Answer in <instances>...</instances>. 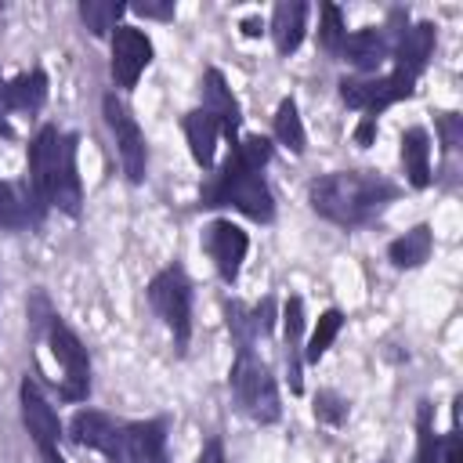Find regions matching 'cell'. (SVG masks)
<instances>
[{
  "mask_svg": "<svg viewBox=\"0 0 463 463\" xmlns=\"http://www.w3.org/2000/svg\"><path fill=\"white\" fill-rule=\"evenodd\" d=\"M148 61H152V40L137 25H119L112 33V61H109L116 87L130 90L137 76L148 69Z\"/></svg>",
  "mask_w": 463,
  "mask_h": 463,
  "instance_id": "obj_12",
  "label": "cell"
},
{
  "mask_svg": "<svg viewBox=\"0 0 463 463\" xmlns=\"http://www.w3.org/2000/svg\"><path fill=\"white\" fill-rule=\"evenodd\" d=\"M430 250H434L430 224H416L405 235H398V239L387 242V257H391L394 268H420V264H427Z\"/></svg>",
  "mask_w": 463,
  "mask_h": 463,
  "instance_id": "obj_23",
  "label": "cell"
},
{
  "mask_svg": "<svg viewBox=\"0 0 463 463\" xmlns=\"http://www.w3.org/2000/svg\"><path fill=\"white\" fill-rule=\"evenodd\" d=\"M340 58L351 61L358 72L376 76V69L391 58V36H387V29L365 25V29H358V33H351V36L344 40V47H340Z\"/></svg>",
  "mask_w": 463,
  "mask_h": 463,
  "instance_id": "obj_16",
  "label": "cell"
},
{
  "mask_svg": "<svg viewBox=\"0 0 463 463\" xmlns=\"http://www.w3.org/2000/svg\"><path fill=\"white\" fill-rule=\"evenodd\" d=\"M275 137L293 156H304V148H307V134H304V123H300V112H297L293 98H282L279 109H275Z\"/></svg>",
  "mask_w": 463,
  "mask_h": 463,
  "instance_id": "obj_25",
  "label": "cell"
},
{
  "mask_svg": "<svg viewBox=\"0 0 463 463\" xmlns=\"http://www.w3.org/2000/svg\"><path fill=\"white\" fill-rule=\"evenodd\" d=\"M43 101H47V72L43 69L22 72V76H14L11 83L0 87L4 112H36Z\"/></svg>",
  "mask_w": 463,
  "mask_h": 463,
  "instance_id": "obj_20",
  "label": "cell"
},
{
  "mask_svg": "<svg viewBox=\"0 0 463 463\" xmlns=\"http://www.w3.org/2000/svg\"><path fill=\"white\" fill-rule=\"evenodd\" d=\"M148 304L152 311L163 318V326L174 336V351L184 354L188 340H192V282L184 275L181 264H166L163 271L152 275L148 282Z\"/></svg>",
  "mask_w": 463,
  "mask_h": 463,
  "instance_id": "obj_5",
  "label": "cell"
},
{
  "mask_svg": "<svg viewBox=\"0 0 463 463\" xmlns=\"http://www.w3.org/2000/svg\"><path fill=\"white\" fill-rule=\"evenodd\" d=\"M123 463H170V452H166V420H134V423H123Z\"/></svg>",
  "mask_w": 463,
  "mask_h": 463,
  "instance_id": "obj_13",
  "label": "cell"
},
{
  "mask_svg": "<svg viewBox=\"0 0 463 463\" xmlns=\"http://www.w3.org/2000/svg\"><path fill=\"white\" fill-rule=\"evenodd\" d=\"M101 116L112 130V141H116V156L123 163V174L130 184H141L145 181V170H148V148H145V134L134 119V112L127 109L123 98H116L112 90L101 98Z\"/></svg>",
  "mask_w": 463,
  "mask_h": 463,
  "instance_id": "obj_6",
  "label": "cell"
},
{
  "mask_svg": "<svg viewBox=\"0 0 463 463\" xmlns=\"http://www.w3.org/2000/svg\"><path fill=\"white\" fill-rule=\"evenodd\" d=\"M203 109L217 119L221 134L235 145V141H239L242 112H239V101H235V94H232V87H228V80H224L221 69H206V72H203Z\"/></svg>",
  "mask_w": 463,
  "mask_h": 463,
  "instance_id": "obj_14",
  "label": "cell"
},
{
  "mask_svg": "<svg viewBox=\"0 0 463 463\" xmlns=\"http://www.w3.org/2000/svg\"><path fill=\"white\" fill-rule=\"evenodd\" d=\"M43 210L47 206L29 188V181H22V184L0 181V228L4 232H22L25 224H36L43 217Z\"/></svg>",
  "mask_w": 463,
  "mask_h": 463,
  "instance_id": "obj_17",
  "label": "cell"
},
{
  "mask_svg": "<svg viewBox=\"0 0 463 463\" xmlns=\"http://www.w3.org/2000/svg\"><path fill=\"white\" fill-rule=\"evenodd\" d=\"M347 412H351V405H347L344 394H336V391H318V394H315V420H318V423L340 427V423L347 420Z\"/></svg>",
  "mask_w": 463,
  "mask_h": 463,
  "instance_id": "obj_29",
  "label": "cell"
},
{
  "mask_svg": "<svg viewBox=\"0 0 463 463\" xmlns=\"http://www.w3.org/2000/svg\"><path fill=\"white\" fill-rule=\"evenodd\" d=\"M282 329H286V373H289V391L300 394V391H304V376H300V365H304V354H300L304 300H300V297H289V300H286V307H282Z\"/></svg>",
  "mask_w": 463,
  "mask_h": 463,
  "instance_id": "obj_21",
  "label": "cell"
},
{
  "mask_svg": "<svg viewBox=\"0 0 463 463\" xmlns=\"http://www.w3.org/2000/svg\"><path fill=\"white\" fill-rule=\"evenodd\" d=\"M224 315H228V333L235 336V347H253V326H250V307L242 300H224Z\"/></svg>",
  "mask_w": 463,
  "mask_h": 463,
  "instance_id": "obj_30",
  "label": "cell"
},
{
  "mask_svg": "<svg viewBox=\"0 0 463 463\" xmlns=\"http://www.w3.org/2000/svg\"><path fill=\"white\" fill-rule=\"evenodd\" d=\"M18 402H22V423L40 452L43 463H65V456L58 452V438H61V423L51 409V402L40 394V387L25 376L22 387H18Z\"/></svg>",
  "mask_w": 463,
  "mask_h": 463,
  "instance_id": "obj_9",
  "label": "cell"
},
{
  "mask_svg": "<svg viewBox=\"0 0 463 463\" xmlns=\"http://www.w3.org/2000/svg\"><path fill=\"white\" fill-rule=\"evenodd\" d=\"M271 137L264 134H246L232 145L224 166L203 184L199 192V206L206 210H221V206H232L239 210L242 217L257 221V224H268L275 217V195L264 181V166L271 159Z\"/></svg>",
  "mask_w": 463,
  "mask_h": 463,
  "instance_id": "obj_1",
  "label": "cell"
},
{
  "mask_svg": "<svg viewBox=\"0 0 463 463\" xmlns=\"http://www.w3.org/2000/svg\"><path fill=\"white\" fill-rule=\"evenodd\" d=\"M14 130H11V123H7V116H4V105H0V137H11Z\"/></svg>",
  "mask_w": 463,
  "mask_h": 463,
  "instance_id": "obj_38",
  "label": "cell"
},
{
  "mask_svg": "<svg viewBox=\"0 0 463 463\" xmlns=\"http://www.w3.org/2000/svg\"><path fill=\"white\" fill-rule=\"evenodd\" d=\"M347 40V29H344V14L336 4H322V22H318V43L329 58H340V47Z\"/></svg>",
  "mask_w": 463,
  "mask_h": 463,
  "instance_id": "obj_28",
  "label": "cell"
},
{
  "mask_svg": "<svg viewBox=\"0 0 463 463\" xmlns=\"http://www.w3.org/2000/svg\"><path fill=\"white\" fill-rule=\"evenodd\" d=\"M228 383H232V394H235L239 409L253 423H260V427L279 423V416H282L279 383H275L271 369L264 365V358L253 347H235V362H232Z\"/></svg>",
  "mask_w": 463,
  "mask_h": 463,
  "instance_id": "obj_4",
  "label": "cell"
},
{
  "mask_svg": "<svg viewBox=\"0 0 463 463\" xmlns=\"http://www.w3.org/2000/svg\"><path fill=\"white\" fill-rule=\"evenodd\" d=\"M430 54H434V22H416V25H405L394 33V43H391L394 69L420 76L427 69Z\"/></svg>",
  "mask_w": 463,
  "mask_h": 463,
  "instance_id": "obj_15",
  "label": "cell"
},
{
  "mask_svg": "<svg viewBox=\"0 0 463 463\" xmlns=\"http://www.w3.org/2000/svg\"><path fill=\"white\" fill-rule=\"evenodd\" d=\"M394 199H398V184L376 170H333L307 184L311 210L340 228L373 224Z\"/></svg>",
  "mask_w": 463,
  "mask_h": 463,
  "instance_id": "obj_2",
  "label": "cell"
},
{
  "mask_svg": "<svg viewBox=\"0 0 463 463\" xmlns=\"http://www.w3.org/2000/svg\"><path fill=\"white\" fill-rule=\"evenodd\" d=\"M76 134L58 127H40L29 145V188L40 195L43 206H54L65 217H80L83 210V184L76 174Z\"/></svg>",
  "mask_w": 463,
  "mask_h": 463,
  "instance_id": "obj_3",
  "label": "cell"
},
{
  "mask_svg": "<svg viewBox=\"0 0 463 463\" xmlns=\"http://www.w3.org/2000/svg\"><path fill=\"white\" fill-rule=\"evenodd\" d=\"M69 438L83 449L101 452L109 463H123V423L98 409H80L69 420Z\"/></svg>",
  "mask_w": 463,
  "mask_h": 463,
  "instance_id": "obj_11",
  "label": "cell"
},
{
  "mask_svg": "<svg viewBox=\"0 0 463 463\" xmlns=\"http://www.w3.org/2000/svg\"><path fill=\"white\" fill-rule=\"evenodd\" d=\"M250 326H253V336H271L275 329V300L264 297L260 304L250 307Z\"/></svg>",
  "mask_w": 463,
  "mask_h": 463,
  "instance_id": "obj_34",
  "label": "cell"
},
{
  "mask_svg": "<svg viewBox=\"0 0 463 463\" xmlns=\"http://www.w3.org/2000/svg\"><path fill=\"white\" fill-rule=\"evenodd\" d=\"M239 29H242V36H250V40H253V36H260V33H264V18L250 14V18H242V25H239Z\"/></svg>",
  "mask_w": 463,
  "mask_h": 463,
  "instance_id": "obj_37",
  "label": "cell"
},
{
  "mask_svg": "<svg viewBox=\"0 0 463 463\" xmlns=\"http://www.w3.org/2000/svg\"><path fill=\"white\" fill-rule=\"evenodd\" d=\"M181 127H184V141H188L192 159H195L203 170H210V166H213V156H217V137H221L217 119H213L206 109H192V112L181 119Z\"/></svg>",
  "mask_w": 463,
  "mask_h": 463,
  "instance_id": "obj_19",
  "label": "cell"
},
{
  "mask_svg": "<svg viewBox=\"0 0 463 463\" xmlns=\"http://www.w3.org/2000/svg\"><path fill=\"white\" fill-rule=\"evenodd\" d=\"M402 166H405V181L412 188L430 184V134L423 127H409L402 134Z\"/></svg>",
  "mask_w": 463,
  "mask_h": 463,
  "instance_id": "obj_22",
  "label": "cell"
},
{
  "mask_svg": "<svg viewBox=\"0 0 463 463\" xmlns=\"http://www.w3.org/2000/svg\"><path fill=\"white\" fill-rule=\"evenodd\" d=\"M416 80L420 76H412L405 69H391V72H380L369 80H340V98H344V105L362 109L365 116H380L387 105L412 98Z\"/></svg>",
  "mask_w": 463,
  "mask_h": 463,
  "instance_id": "obj_8",
  "label": "cell"
},
{
  "mask_svg": "<svg viewBox=\"0 0 463 463\" xmlns=\"http://www.w3.org/2000/svg\"><path fill=\"white\" fill-rule=\"evenodd\" d=\"M203 250L210 253L217 275L232 286V282L239 279V271H242L250 239H246V232H242L239 224H232L228 217H217V221H210V224L203 228Z\"/></svg>",
  "mask_w": 463,
  "mask_h": 463,
  "instance_id": "obj_10",
  "label": "cell"
},
{
  "mask_svg": "<svg viewBox=\"0 0 463 463\" xmlns=\"http://www.w3.org/2000/svg\"><path fill=\"white\" fill-rule=\"evenodd\" d=\"M0 87H4V80H0Z\"/></svg>",
  "mask_w": 463,
  "mask_h": 463,
  "instance_id": "obj_39",
  "label": "cell"
},
{
  "mask_svg": "<svg viewBox=\"0 0 463 463\" xmlns=\"http://www.w3.org/2000/svg\"><path fill=\"white\" fill-rule=\"evenodd\" d=\"M127 11H134V14H141V18H152V22H174V14H177L174 0H137V4H130Z\"/></svg>",
  "mask_w": 463,
  "mask_h": 463,
  "instance_id": "obj_33",
  "label": "cell"
},
{
  "mask_svg": "<svg viewBox=\"0 0 463 463\" xmlns=\"http://www.w3.org/2000/svg\"><path fill=\"white\" fill-rule=\"evenodd\" d=\"M127 14V4L119 0H83L80 18L90 29V36H112L119 29V18Z\"/></svg>",
  "mask_w": 463,
  "mask_h": 463,
  "instance_id": "obj_24",
  "label": "cell"
},
{
  "mask_svg": "<svg viewBox=\"0 0 463 463\" xmlns=\"http://www.w3.org/2000/svg\"><path fill=\"white\" fill-rule=\"evenodd\" d=\"M373 137H376V116H362L358 127H354V145L358 148H369Z\"/></svg>",
  "mask_w": 463,
  "mask_h": 463,
  "instance_id": "obj_35",
  "label": "cell"
},
{
  "mask_svg": "<svg viewBox=\"0 0 463 463\" xmlns=\"http://www.w3.org/2000/svg\"><path fill=\"white\" fill-rule=\"evenodd\" d=\"M459 405L463 398L452 402V427L449 434L438 438V463H463V438H459Z\"/></svg>",
  "mask_w": 463,
  "mask_h": 463,
  "instance_id": "obj_31",
  "label": "cell"
},
{
  "mask_svg": "<svg viewBox=\"0 0 463 463\" xmlns=\"http://www.w3.org/2000/svg\"><path fill=\"white\" fill-rule=\"evenodd\" d=\"M195 463H224V445H221V438H210V441L203 445V452H199Z\"/></svg>",
  "mask_w": 463,
  "mask_h": 463,
  "instance_id": "obj_36",
  "label": "cell"
},
{
  "mask_svg": "<svg viewBox=\"0 0 463 463\" xmlns=\"http://www.w3.org/2000/svg\"><path fill=\"white\" fill-rule=\"evenodd\" d=\"M340 326H344V315H340L336 307L322 311V315H318V326H315V333H311V340H307V347H304V362H311V365H315V362L329 351V344L336 340Z\"/></svg>",
  "mask_w": 463,
  "mask_h": 463,
  "instance_id": "obj_26",
  "label": "cell"
},
{
  "mask_svg": "<svg viewBox=\"0 0 463 463\" xmlns=\"http://www.w3.org/2000/svg\"><path fill=\"white\" fill-rule=\"evenodd\" d=\"M47 344H51L54 362L61 365V398L65 402H83L90 394V358H87L83 340L54 315L51 326H47Z\"/></svg>",
  "mask_w": 463,
  "mask_h": 463,
  "instance_id": "obj_7",
  "label": "cell"
},
{
  "mask_svg": "<svg viewBox=\"0 0 463 463\" xmlns=\"http://www.w3.org/2000/svg\"><path fill=\"white\" fill-rule=\"evenodd\" d=\"M434 127H438V137H441V148L452 152L463 145V116L456 112H438L434 116Z\"/></svg>",
  "mask_w": 463,
  "mask_h": 463,
  "instance_id": "obj_32",
  "label": "cell"
},
{
  "mask_svg": "<svg viewBox=\"0 0 463 463\" xmlns=\"http://www.w3.org/2000/svg\"><path fill=\"white\" fill-rule=\"evenodd\" d=\"M271 40H275V51L279 54H293L304 40V29H307V4L304 0H279L275 11H271Z\"/></svg>",
  "mask_w": 463,
  "mask_h": 463,
  "instance_id": "obj_18",
  "label": "cell"
},
{
  "mask_svg": "<svg viewBox=\"0 0 463 463\" xmlns=\"http://www.w3.org/2000/svg\"><path fill=\"white\" fill-rule=\"evenodd\" d=\"M412 463H438V434H434V405L420 402L416 409V459Z\"/></svg>",
  "mask_w": 463,
  "mask_h": 463,
  "instance_id": "obj_27",
  "label": "cell"
}]
</instances>
